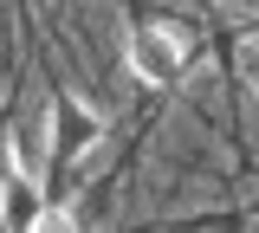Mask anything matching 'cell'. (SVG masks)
<instances>
[{
    "label": "cell",
    "instance_id": "cell-1",
    "mask_svg": "<svg viewBox=\"0 0 259 233\" xmlns=\"http://www.w3.org/2000/svg\"><path fill=\"white\" fill-rule=\"evenodd\" d=\"M130 71L143 78V84H156V91H168V84H182L188 78V45H182V33L175 26H130Z\"/></svg>",
    "mask_w": 259,
    "mask_h": 233
},
{
    "label": "cell",
    "instance_id": "cell-2",
    "mask_svg": "<svg viewBox=\"0 0 259 233\" xmlns=\"http://www.w3.org/2000/svg\"><path fill=\"white\" fill-rule=\"evenodd\" d=\"M91 143H104V117L78 98H59L52 104V162H78Z\"/></svg>",
    "mask_w": 259,
    "mask_h": 233
},
{
    "label": "cell",
    "instance_id": "cell-3",
    "mask_svg": "<svg viewBox=\"0 0 259 233\" xmlns=\"http://www.w3.org/2000/svg\"><path fill=\"white\" fill-rule=\"evenodd\" d=\"M46 220V188L32 181L26 168H13L7 181H0V227L7 233H32Z\"/></svg>",
    "mask_w": 259,
    "mask_h": 233
},
{
    "label": "cell",
    "instance_id": "cell-4",
    "mask_svg": "<svg viewBox=\"0 0 259 233\" xmlns=\"http://www.w3.org/2000/svg\"><path fill=\"white\" fill-rule=\"evenodd\" d=\"M32 233H78V220H71L65 207H46V220H39Z\"/></svg>",
    "mask_w": 259,
    "mask_h": 233
},
{
    "label": "cell",
    "instance_id": "cell-5",
    "mask_svg": "<svg viewBox=\"0 0 259 233\" xmlns=\"http://www.w3.org/2000/svg\"><path fill=\"white\" fill-rule=\"evenodd\" d=\"M7 175H13V162H7V156H0V181H7Z\"/></svg>",
    "mask_w": 259,
    "mask_h": 233
},
{
    "label": "cell",
    "instance_id": "cell-6",
    "mask_svg": "<svg viewBox=\"0 0 259 233\" xmlns=\"http://www.w3.org/2000/svg\"><path fill=\"white\" fill-rule=\"evenodd\" d=\"M253 78H259V52H253Z\"/></svg>",
    "mask_w": 259,
    "mask_h": 233
},
{
    "label": "cell",
    "instance_id": "cell-7",
    "mask_svg": "<svg viewBox=\"0 0 259 233\" xmlns=\"http://www.w3.org/2000/svg\"><path fill=\"white\" fill-rule=\"evenodd\" d=\"M0 233H7V227H0Z\"/></svg>",
    "mask_w": 259,
    "mask_h": 233
}]
</instances>
